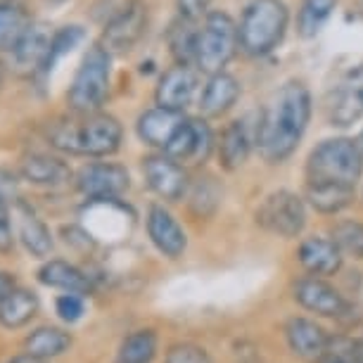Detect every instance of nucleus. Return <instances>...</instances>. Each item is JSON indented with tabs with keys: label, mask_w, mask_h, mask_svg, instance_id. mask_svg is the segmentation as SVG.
<instances>
[{
	"label": "nucleus",
	"mask_w": 363,
	"mask_h": 363,
	"mask_svg": "<svg viewBox=\"0 0 363 363\" xmlns=\"http://www.w3.org/2000/svg\"><path fill=\"white\" fill-rule=\"evenodd\" d=\"M287 5L283 0H252L238 26L240 48L247 55L262 57L276 50L287 31Z\"/></svg>",
	"instance_id": "obj_4"
},
{
	"label": "nucleus",
	"mask_w": 363,
	"mask_h": 363,
	"mask_svg": "<svg viewBox=\"0 0 363 363\" xmlns=\"http://www.w3.org/2000/svg\"><path fill=\"white\" fill-rule=\"evenodd\" d=\"M109 81H112V52L95 43L81 60V67L67 93V105L72 112H98L109 95Z\"/></svg>",
	"instance_id": "obj_6"
},
{
	"label": "nucleus",
	"mask_w": 363,
	"mask_h": 363,
	"mask_svg": "<svg viewBox=\"0 0 363 363\" xmlns=\"http://www.w3.org/2000/svg\"><path fill=\"white\" fill-rule=\"evenodd\" d=\"M238 363H255V361H250V359H240Z\"/></svg>",
	"instance_id": "obj_47"
},
{
	"label": "nucleus",
	"mask_w": 363,
	"mask_h": 363,
	"mask_svg": "<svg viewBox=\"0 0 363 363\" xmlns=\"http://www.w3.org/2000/svg\"><path fill=\"white\" fill-rule=\"evenodd\" d=\"M183 112H174L167 107H152L147 112L140 114L138 119V135L143 143H147L150 147L164 150L171 143V138L176 135L178 126L183 124Z\"/></svg>",
	"instance_id": "obj_23"
},
{
	"label": "nucleus",
	"mask_w": 363,
	"mask_h": 363,
	"mask_svg": "<svg viewBox=\"0 0 363 363\" xmlns=\"http://www.w3.org/2000/svg\"><path fill=\"white\" fill-rule=\"evenodd\" d=\"M240 45L238 24L233 22L228 12H207L202 26H197V43H195V67L204 74H218L225 65L235 57Z\"/></svg>",
	"instance_id": "obj_7"
},
{
	"label": "nucleus",
	"mask_w": 363,
	"mask_h": 363,
	"mask_svg": "<svg viewBox=\"0 0 363 363\" xmlns=\"http://www.w3.org/2000/svg\"><path fill=\"white\" fill-rule=\"evenodd\" d=\"M345 255L330 235H306L297 242L294 264L306 276L335 278L345 269Z\"/></svg>",
	"instance_id": "obj_13"
},
{
	"label": "nucleus",
	"mask_w": 363,
	"mask_h": 363,
	"mask_svg": "<svg viewBox=\"0 0 363 363\" xmlns=\"http://www.w3.org/2000/svg\"><path fill=\"white\" fill-rule=\"evenodd\" d=\"M38 309L40 301L36 292L26 287H15L0 304V325L5 330H19L38 316Z\"/></svg>",
	"instance_id": "obj_27"
},
{
	"label": "nucleus",
	"mask_w": 363,
	"mask_h": 363,
	"mask_svg": "<svg viewBox=\"0 0 363 363\" xmlns=\"http://www.w3.org/2000/svg\"><path fill=\"white\" fill-rule=\"evenodd\" d=\"M19 171H22L24 181L40 188H62L74 181V171L69 164L62 162L60 157L43 152L26 155L22 164H19Z\"/></svg>",
	"instance_id": "obj_19"
},
{
	"label": "nucleus",
	"mask_w": 363,
	"mask_h": 363,
	"mask_svg": "<svg viewBox=\"0 0 363 363\" xmlns=\"http://www.w3.org/2000/svg\"><path fill=\"white\" fill-rule=\"evenodd\" d=\"M309 204L292 190H273L255 209V223L280 240H297L309 223Z\"/></svg>",
	"instance_id": "obj_9"
},
{
	"label": "nucleus",
	"mask_w": 363,
	"mask_h": 363,
	"mask_svg": "<svg viewBox=\"0 0 363 363\" xmlns=\"http://www.w3.org/2000/svg\"><path fill=\"white\" fill-rule=\"evenodd\" d=\"M238 98H240V84L235 81V77H230L225 72L211 74L200 95V109L207 116H221L235 105Z\"/></svg>",
	"instance_id": "obj_25"
},
{
	"label": "nucleus",
	"mask_w": 363,
	"mask_h": 363,
	"mask_svg": "<svg viewBox=\"0 0 363 363\" xmlns=\"http://www.w3.org/2000/svg\"><path fill=\"white\" fill-rule=\"evenodd\" d=\"M363 176V150L352 138L323 140L306 160V183L356 186Z\"/></svg>",
	"instance_id": "obj_5"
},
{
	"label": "nucleus",
	"mask_w": 363,
	"mask_h": 363,
	"mask_svg": "<svg viewBox=\"0 0 363 363\" xmlns=\"http://www.w3.org/2000/svg\"><path fill=\"white\" fill-rule=\"evenodd\" d=\"M252 152V135L245 121H230L223 128L221 140H218V164L225 171H238L250 160Z\"/></svg>",
	"instance_id": "obj_26"
},
{
	"label": "nucleus",
	"mask_w": 363,
	"mask_h": 363,
	"mask_svg": "<svg viewBox=\"0 0 363 363\" xmlns=\"http://www.w3.org/2000/svg\"><path fill=\"white\" fill-rule=\"evenodd\" d=\"M15 216H17V235H19V242L24 245V250L36 259L50 257V252L55 247L52 233L36 216V211H33L26 202L19 200L15 204Z\"/></svg>",
	"instance_id": "obj_21"
},
{
	"label": "nucleus",
	"mask_w": 363,
	"mask_h": 363,
	"mask_svg": "<svg viewBox=\"0 0 363 363\" xmlns=\"http://www.w3.org/2000/svg\"><path fill=\"white\" fill-rule=\"evenodd\" d=\"M162 349V337L152 325L133 328L116 347V363H155Z\"/></svg>",
	"instance_id": "obj_24"
},
{
	"label": "nucleus",
	"mask_w": 363,
	"mask_h": 363,
	"mask_svg": "<svg viewBox=\"0 0 363 363\" xmlns=\"http://www.w3.org/2000/svg\"><path fill=\"white\" fill-rule=\"evenodd\" d=\"M55 313H57V318L67 325L79 323V320L86 316L84 294H77V292L57 294V297H55Z\"/></svg>",
	"instance_id": "obj_36"
},
{
	"label": "nucleus",
	"mask_w": 363,
	"mask_h": 363,
	"mask_svg": "<svg viewBox=\"0 0 363 363\" xmlns=\"http://www.w3.org/2000/svg\"><path fill=\"white\" fill-rule=\"evenodd\" d=\"M195 91H197V72L193 69V65L176 62L171 69L164 72V77L160 79L155 100L160 107L183 112V109L193 102Z\"/></svg>",
	"instance_id": "obj_18"
},
{
	"label": "nucleus",
	"mask_w": 363,
	"mask_h": 363,
	"mask_svg": "<svg viewBox=\"0 0 363 363\" xmlns=\"http://www.w3.org/2000/svg\"><path fill=\"white\" fill-rule=\"evenodd\" d=\"M287 294H290V301L301 313L337 323L345 333H354L363 318L354 299L347 297V292L340 285H335L330 278L301 273V276L292 278Z\"/></svg>",
	"instance_id": "obj_3"
},
{
	"label": "nucleus",
	"mask_w": 363,
	"mask_h": 363,
	"mask_svg": "<svg viewBox=\"0 0 363 363\" xmlns=\"http://www.w3.org/2000/svg\"><path fill=\"white\" fill-rule=\"evenodd\" d=\"M143 176L152 193L164 202H181L188 197L190 176L181 162L169 155H147L143 160Z\"/></svg>",
	"instance_id": "obj_12"
},
{
	"label": "nucleus",
	"mask_w": 363,
	"mask_h": 363,
	"mask_svg": "<svg viewBox=\"0 0 363 363\" xmlns=\"http://www.w3.org/2000/svg\"><path fill=\"white\" fill-rule=\"evenodd\" d=\"M17 287V280H15V273H8V271H0V304L5 301V297Z\"/></svg>",
	"instance_id": "obj_40"
},
{
	"label": "nucleus",
	"mask_w": 363,
	"mask_h": 363,
	"mask_svg": "<svg viewBox=\"0 0 363 363\" xmlns=\"http://www.w3.org/2000/svg\"><path fill=\"white\" fill-rule=\"evenodd\" d=\"M145 29H147L145 0H126L105 24L100 36V45L107 48L112 55H126L143 38Z\"/></svg>",
	"instance_id": "obj_10"
},
{
	"label": "nucleus",
	"mask_w": 363,
	"mask_h": 363,
	"mask_svg": "<svg viewBox=\"0 0 363 363\" xmlns=\"http://www.w3.org/2000/svg\"><path fill=\"white\" fill-rule=\"evenodd\" d=\"M195 43H197L195 19L181 17L178 22L171 24L169 45H171V55L176 57V62H181V65H195Z\"/></svg>",
	"instance_id": "obj_31"
},
{
	"label": "nucleus",
	"mask_w": 363,
	"mask_h": 363,
	"mask_svg": "<svg viewBox=\"0 0 363 363\" xmlns=\"http://www.w3.org/2000/svg\"><path fill=\"white\" fill-rule=\"evenodd\" d=\"M124 128L119 119L105 112H72L48 124L45 140L50 147L74 157H100L114 155L121 147Z\"/></svg>",
	"instance_id": "obj_2"
},
{
	"label": "nucleus",
	"mask_w": 363,
	"mask_h": 363,
	"mask_svg": "<svg viewBox=\"0 0 363 363\" xmlns=\"http://www.w3.org/2000/svg\"><path fill=\"white\" fill-rule=\"evenodd\" d=\"M29 24H31V17H29V12L24 10V5L0 8V50H10Z\"/></svg>",
	"instance_id": "obj_34"
},
{
	"label": "nucleus",
	"mask_w": 363,
	"mask_h": 363,
	"mask_svg": "<svg viewBox=\"0 0 363 363\" xmlns=\"http://www.w3.org/2000/svg\"><path fill=\"white\" fill-rule=\"evenodd\" d=\"M211 150H214V133H211L209 124L204 119H183V124L178 126L176 135L171 143L162 150L164 155H169L171 160L186 164H204L209 160Z\"/></svg>",
	"instance_id": "obj_15"
},
{
	"label": "nucleus",
	"mask_w": 363,
	"mask_h": 363,
	"mask_svg": "<svg viewBox=\"0 0 363 363\" xmlns=\"http://www.w3.org/2000/svg\"><path fill=\"white\" fill-rule=\"evenodd\" d=\"M164 363H216L207 345L197 340H176L164 352Z\"/></svg>",
	"instance_id": "obj_35"
},
{
	"label": "nucleus",
	"mask_w": 363,
	"mask_h": 363,
	"mask_svg": "<svg viewBox=\"0 0 363 363\" xmlns=\"http://www.w3.org/2000/svg\"><path fill=\"white\" fill-rule=\"evenodd\" d=\"M363 116V65L342 74L330 98V124L347 128Z\"/></svg>",
	"instance_id": "obj_16"
},
{
	"label": "nucleus",
	"mask_w": 363,
	"mask_h": 363,
	"mask_svg": "<svg viewBox=\"0 0 363 363\" xmlns=\"http://www.w3.org/2000/svg\"><path fill=\"white\" fill-rule=\"evenodd\" d=\"M8 363H48V361H43V359H38V356H33V354H19V356H15L12 361H8Z\"/></svg>",
	"instance_id": "obj_42"
},
{
	"label": "nucleus",
	"mask_w": 363,
	"mask_h": 363,
	"mask_svg": "<svg viewBox=\"0 0 363 363\" xmlns=\"http://www.w3.org/2000/svg\"><path fill=\"white\" fill-rule=\"evenodd\" d=\"M342 255L354 259V262H363V221L361 218H337L330 228H328Z\"/></svg>",
	"instance_id": "obj_30"
},
{
	"label": "nucleus",
	"mask_w": 363,
	"mask_h": 363,
	"mask_svg": "<svg viewBox=\"0 0 363 363\" xmlns=\"http://www.w3.org/2000/svg\"><path fill=\"white\" fill-rule=\"evenodd\" d=\"M304 200L320 216H337L354 204L356 186H345V183H306Z\"/></svg>",
	"instance_id": "obj_22"
},
{
	"label": "nucleus",
	"mask_w": 363,
	"mask_h": 363,
	"mask_svg": "<svg viewBox=\"0 0 363 363\" xmlns=\"http://www.w3.org/2000/svg\"><path fill=\"white\" fill-rule=\"evenodd\" d=\"M62 235L65 242L79 252H91L95 247V238L86 228H81V225H62Z\"/></svg>",
	"instance_id": "obj_37"
},
{
	"label": "nucleus",
	"mask_w": 363,
	"mask_h": 363,
	"mask_svg": "<svg viewBox=\"0 0 363 363\" xmlns=\"http://www.w3.org/2000/svg\"><path fill=\"white\" fill-rule=\"evenodd\" d=\"M188 207L195 216L200 218H209L214 216V211L221 204V190L214 183V178H200V183H190L188 190Z\"/></svg>",
	"instance_id": "obj_33"
},
{
	"label": "nucleus",
	"mask_w": 363,
	"mask_h": 363,
	"mask_svg": "<svg viewBox=\"0 0 363 363\" xmlns=\"http://www.w3.org/2000/svg\"><path fill=\"white\" fill-rule=\"evenodd\" d=\"M45 3H50V5H60V3H65V0H45Z\"/></svg>",
	"instance_id": "obj_45"
},
{
	"label": "nucleus",
	"mask_w": 363,
	"mask_h": 363,
	"mask_svg": "<svg viewBox=\"0 0 363 363\" xmlns=\"http://www.w3.org/2000/svg\"><path fill=\"white\" fill-rule=\"evenodd\" d=\"M145 230L152 247L169 262H178L188 252V233L181 221L164 207V204H150L145 216Z\"/></svg>",
	"instance_id": "obj_14"
},
{
	"label": "nucleus",
	"mask_w": 363,
	"mask_h": 363,
	"mask_svg": "<svg viewBox=\"0 0 363 363\" xmlns=\"http://www.w3.org/2000/svg\"><path fill=\"white\" fill-rule=\"evenodd\" d=\"M15 250V233H12L10 209L5 202H0V255H10Z\"/></svg>",
	"instance_id": "obj_38"
},
{
	"label": "nucleus",
	"mask_w": 363,
	"mask_h": 363,
	"mask_svg": "<svg viewBox=\"0 0 363 363\" xmlns=\"http://www.w3.org/2000/svg\"><path fill=\"white\" fill-rule=\"evenodd\" d=\"M8 5H24V0H0V8H8Z\"/></svg>",
	"instance_id": "obj_43"
},
{
	"label": "nucleus",
	"mask_w": 363,
	"mask_h": 363,
	"mask_svg": "<svg viewBox=\"0 0 363 363\" xmlns=\"http://www.w3.org/2000/svg\"><path fill=\"white\" fill-rule=\"evenodd\" d=\"M316 363H359V361H354V359H349V356H342L337 352H328L323 359H318Z\"/></svg>",
	"instance_id": "obj_41"
},
{
	"label": "nucleus",
	"mask_w": 363,
	"mask_h": 363,
	"mask_svg": "<svg viewBox=\"0 0 363 363\" xmlns=\"http://www.w3.org/2000/svg\"><path fill=\"white\" fill-rule=\"evenodd\" d=\"M0 86H3V62H0Z\"/></svg>",
	"instance_id": "obj_46"
},
{
	"label": "nucleus",
	"mask_w": 363,
	"mask_h": 363,
	"mask_svg": "<svg viewBox=\"0 0 363 363\" xmlns=\"http://www.w3.org/2000/svg\"><path fill=\"white\" fill-rule=\"evenodd\" d=\"M278 337L283 342L285 354L294 363H316L318 359L330 352L335 333L320 320L309 313H290L280 320Z\"/></svg>",
	"instance_id": "obj_8"
},
{
	"label": "nucleus",
	"mask_w": 363,
	"mask_h": 363,
	"mask_svg": "<svg viewBox=\"0 0 363 363\" xmlns=\"http://www.w3.org/2000/svg\"><path fill=\"white\" fill-rule=\"evenodd\" d=\"M38 283L52 290H62V292H77V294H93L95 285L93 278L88 276L84 269L74 266L65 259H48L36 273Z\"/></svg>",
	"instance_id": "obj_20"
},
{
	"label": "nucleus",
	"mask_w": 363,
	"mask_h": 363,
	"mask_svg": "<svg viewBox=\"0 0 363 363\" xmlns=\"http://www.w3.org/2000/svg\"><path fill=\"white\" fill-rule=\"evenodd\" d=\"M0 202H5V193H3V181H0Z\"/></svg>",
	"instance_id": "obj_44"
},
{
	"label": "nucleus",
	"mask_w": 363,
	"mask_h": 363,
	"mask_svg": "<svg viewBox=\"0 0 363 363\" xmlns=\"http://www.w3.org/2000/svg\"><path fill=\"white\" fill-rule=\"evenodd\" d=\"M52 40V31L48 29L45 24L33 22L22 31V36L17 38V43L10 48L12 52V62H15L19 74H29V77L36 79L40 67L45 62L48 48H50Z\"/></svg>",
	"instance_id": "obj_17"
},
{
	"label": "nucleus",
	"mask_w": 363,
	"mask_h": 363,
	"mask_svg": "<svg viewBox=\"0 0 363 363\" xmlns=\"http://www.w3.org/2000/svg\"><path fill=\"white\" fill-rule=\"evenodd\" d=\"M74 181H77L79 193L88 197V202L119 200L131 188V176H128L126 167L114 162L86 164V167L79 169Z\"/></svg>",
	"instance_id": "obj_11"
},
{
	"label": "nucleus",
	"mask_w": 363,
	"mask_h": 363,
	"mask_svg": "<svg viewBox=\"0 0 363 363\" xmlns=\"http://www.w3.org/2000/svg\"><path fill=\"white\" fill-rule=\"evenodd\" d=\"M84 38H86V31H84V26H79V24H69V26H62V29L52 31V40H50V48H48L45 62H43V67H40L36 79L50 77L55 65H57L65 55H69Z\"/></svg>",
	"instance_id": "obj_29"
},
{
	"label": "nucleus",
	"mask_w": 363,
	"mask_h": 363,
	"mask_svg": "<svg viewBox=\"0 0 363 363\" xmlns=\"http://www.w3.org/2000/svg\"><path fill=\"white\" fill-rule=\"evenodd\" d=\"M72 347H74L72 333H67L57 325H38L36 330H31L24 337V352L38 356L43 361L65 356Z\"/></svg>",
	"instance_id": "obj_28"
},
{
	"label": "nucleus",
	"mask_w": 363,
	"mask_h": 363,
	"mask_svg": "<svg viewBox=\"0 0 363 363\" xmlns=\"http://www.w3.org/2000/svg\"><path fill=\"white\" fill-rule=\"evenodd\" d=\"M311 119V95L301 81H287L276 93L257 128V147L264 162L280 164L297 150Z\"/></svg>",
	"instance_id": "obj_1"
},
{
	"label": "nucleus",
	"mask_w": 363,
	"mask_h": 363,
	"mask_svg": "<svg viewBox=\"0 0 363 363\" xmlns=\"http://www.w3.org/2000/svg\"><path fill=\"white\" fill-rule=\"evenodd\" d=\"M209 3L211 0H178V12H181V17L200 19L202 15H207Z\"/></svg>",
	"instance_id": "obj_39"
},
{
	"label": "nucleus",
	"mask_w": 363,
	"mask_h": 363,
	"mask_svg": "<svg viewBox=\"0 0 363 363\" xmlns=\"http://www.w3.org/2000/svg\"><path fill=\"white\" fill-rule=\"evenodd\" d=\"M337 0H304L297 15V31L299 36L311 38L323 29L325 22L330 19Z\"/></svg>",
	"instance_id": "obj_32"
}]
</instances>
